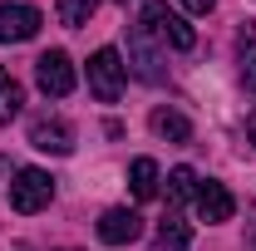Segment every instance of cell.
<instances>
[{
  "label": "cell",
  "instance_id": "obj_1",
  "mask_svg": "<svg viewBox=\"0 0 256 251\" xmlns=\"http://www.w3.org/2000/svg\"><path fill=\"white\" fill-rule=\"evenodd\" d=\"M50 202H54V178H50L44 168H20L15 182H10V207H15L20 217H34V212H44Z\"/></svg>",
  "mask_w": 256,
  "mask_h": 251
},
{
  "label": "cell",
  "instance_id": "obj_2",
  "mask_svg": "<svg viewBox=\"0 0 256 251\" xmlns=\"http://www.w3.org/2000/svg\"><path fill=\"white\" fill-rule=\"evenodd\" d=\"M124 79H128V64L118 60V50H94V60H89V94L98 104H118Z\"/></svg>",
  "mask_w": 256,
  "mask_h": 251
},
{
  "label": "cell",
  "instance_id": "obj_3",
  "mask_svg": "<svg viewBox=\"0 0 256 251\" xmlns=\"http://www.w3.org/2000/svg\"><path fill=\"white\" fill-rule=\"evenodd\" d=\"M143 25L158 34L162 44H172V50H192V44H197V30H192L178 10H168L162 0H148V10H143Z\"/></svg>",
  "mask_w": 256,
  "mask_h": 251
},
{
  "label": "cell",
  "instance_id": "obj_4",
  "mask_svg": "<svg viewBox=\"0 0 256 251\" xmlns=\"http://www.w3.org/2000/svg\"><path fill=\"white\" fill-rule=\"evenodd\" d=\"M128 64H133V74L148 79V84H162V79H168L162 50L153 44V30H148V25H133V30H128Z\"/></svg>",
  "mask_w": 256,
  "mask_h": 251
},
{
  "label": "cell",
  "instance_id": "obj_5",
  "mask_svg": "<svg viewBox=\"0 0 256 251\" xmlns=\"http://www.w3.org/2000/svg\"><path fill=\"white\" fill-rule=\"evenodd\" d=\"M34 84L50 98L74 94V64H69V54H64V50H44V54L34 60Z\"/></svg>",
  "mask_w": 256,
  "mask_h": 251
},
{
  "label": "cell",
  "instance_id": "obj_6",
  "mask_svg": "<svg viewBox=\"0 0 256 251\" xmlns=\"http://www.w3.org/2000/svg\"><path fill=\"white\" fill-rule=\"evenodd\" d=\"M30 143L40 148V153L64 158V153H74V128L64 124L60 114H44V118H34V124H30Z\"/></svg>",
  "mask_w": 256,
  "mask_h": 251
},
{
  "label": "cell",
  "instance_id": "obj_7",
  "mask_svg": "<svg viewBox=\"0 0 256 251\" xmlns=\"http://www.w3.org/2000/svg\"><path fill=\"white\" fill-rule=\"evenodd\" d=\"M44 25V15L34 5H0V44H20V40H34Z\"/></svg>",
  "mask_w": 256,
  "mask_h": 251
},
{
  "label": "cell",
  "instance_id": "obj_8",
  "mask_svg": "<svg viewBox=\"0 0 256 251\" xmlns=\"http://www.w3.org/2000/svg\"><path fill=\"white\" fill-rule=\"evenodd\" d=\"M138 236H143V217L133 207H108L98 217V242H108V246H128Z\"/></svg>",
  "mask_w": 256,
  "mask_h": 251
},
{
  "label": "cell",
  "instance_id": "obj_9",
  "mask_svg": "<svg viewBox=\"0 0 256 251\" xmlns=\"http://www.w3.org/2000/svg\"><path fill=\"white\" fill-rule=\"evenodd\" d=\"M232 212H236V197L222 188V182H202L197 188V217L207 222V226H217V222H232Z\"/></svg>",
  "mask_w": 256,
  "mask_h": 251
},
{
  "label": "cell",
  "instance_id": "obj_10",
  "mask_svg": "<svg viewBox=\"0 0 256 251\" xmlns=\"http://www.w3.org/2000/svg\"><path fill=\"white\" fill-rule=\"evenodd\" d=\"M236 64H242L246 94H256V20H242L236 25Z\"/></svg>",
  "mask_w": 256,
  "mask_h": 251
},
{
  "label": "cell",
  "instance_id": "obj_11",
  "mask_svg": "<svg viewBox=\"0 0 256 251\" xmlns=\"http://www.w3.org/2000/svg\"><path fill=\"white\" fill-rule=\"evenodd\" d=\"M158 162H153V158H133V162H128V188H133V197H138V202H148V197H158Z\"/></svg>",
  "mask_w": 256,
  "mask_h": 251
},
{
  "label": "cell",
  "instance_id": "obj_12",
  "mask_svg": "<svg viewBox=\"0 0 256 251\" xmlns=\"http://www.w3.org/2000/svg\"><path fill=\"white\" fill-rule=\"evenodd\" d=\"M153 246H158V251H188V246H192L188 222L178 217V212H168V217L158 222V236H153Z\"/></svg>",
  "mask_w": 256,
  "mask_h": 251
},
{
  "label": "cell",
  "instance_id": "obj_13",
  "mask_svg": "<svg viewBox=\"0 0 256 251\" xmlns=\"http://www.w3.org/2000/svg\"><path fill=\"white\" fill-rule=\"evenodd\" d=\"M153 133L168 138V143H188L192 124H188V114H178V108H153Z\"/></svg>",
  "mask_w": 256,
  "mask_h": 251
},
{
  "label": "cell",
  "instance_id": "obj_14",
  "mask_svg": "<svg viewBox=\"0 0 256 251\" xmlns=\"http://www.w3.org/2000/svg\"><path fill=\"white\" fill-rule=\"evenodd\" d=\"M197 188H202V178L192 168H172L168 172V202H197Z\"/></svg>",
  "mask_w": 256,
  "mask_h": 251
},
{
  "label": "cell",
  "instance_id": "obj_15",
  "mask_svg": "<svg viewBox=\"0 0 256 251\" xmlns=\"http://www.w3.org/2000/svg\"><path fill=\"white\" fill-rule=\"evenodd\" d=\"M20 104H25V89L10 79V69H0V124H10L20 114Z\"/></svg>",
  "mask_w": 256,
  "mask_h": 251
},
{
  "label": "cell",
  "instance_id": "obj_16",
  "mask_svg": "<svg viewBox=\"0 0 256 251\" xmlns=\"http://www.w3.org/2000/svg\"><path fill=\"white\" fill-rule=\"evenodd\" d=\"M54 10H60V20L69 25V30H79V25H89V20H94L98 0H60Z\"/></svg>",
  "mask_w": 256,
  "mask_h": 251
},
{
  "label": "cell",
  "instance_id": "obj_17",
  "mask_svg": "<svg viewBox=\"0 0 256 251\" xmlns=\"http://www.w3.org/2000/svg\"><path fill=\"white\" fill-rule=\"evenodd\" d=\"M246 251H256V202L246 207Z\"/></svg>",
  "mask_w": 256,
  "mask_h": 251
},
{
  "label": "cell",
  "instance_id": "obj_18",
  "mask_svg": "<svg viewBox=\"0 0 256 251\" xmlns=\"http://www.w3.org/2000/svg\"><path fill=\"white\" fill-rule=\"evenodd\" d=\"M212 5H217V0H182V10H192V15H207Z\"/></svg>",
  "mask_w": 256,
  "mask_h": 251
},
{
  "label": "cell",
  "instance_id": "obj_19",
  "mask_svg": "<svg viewBox=\"0 0 256 251\" xmlns=\"http://www.w3.org/2000/svg\"><path fill=\"white\" fill-rule=\"evenodd\" d=\"M246 143H256V114L246 118Z\"/></svg>",
  "mask_w": 256,
  "mask_h": 251
},
{
  "label": "cell",
  "instance_id": "obj_20",
  "mask_svg": "<svg viewBox=\"0 0 256 251\" xmlns=\"http://www.w3.org/2000/svg\"><path fill=\"white\" fill-rule=\"evenodd\" d=\"M0 172H10V158H0Z\"/></svg>",
  "mask_w": 256,
  "mask_h": 251
}]
</instances>
